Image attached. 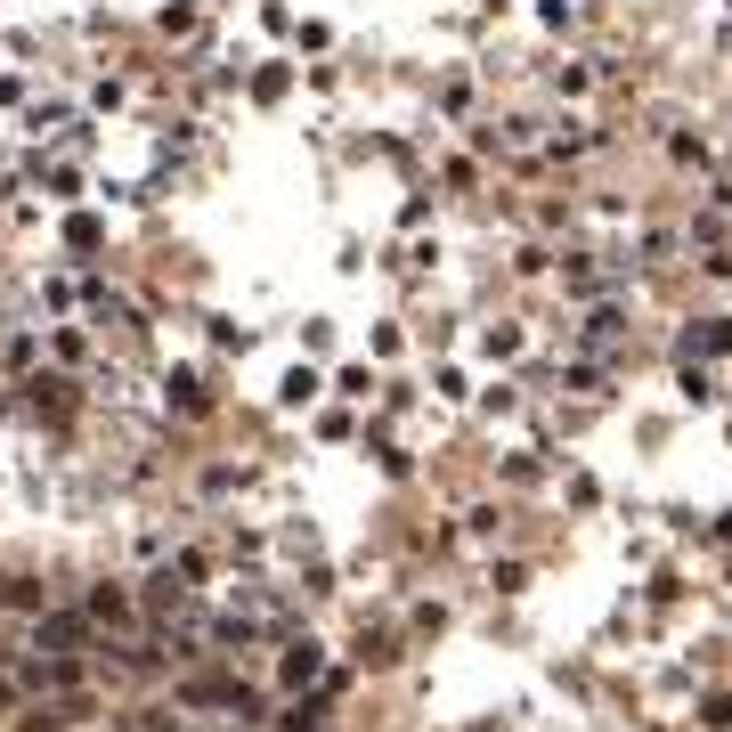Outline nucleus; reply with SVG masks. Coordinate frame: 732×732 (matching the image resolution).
<instances>
[{"mask_svg": "<svg viewBox=\"0 0 732 732\" xmlns=\"http://www.w3.org/2000/svg\"><path fill=\"white\" fill-rule=\"evenodd\" d=\"M82 635H90V610H41V627H33V643L57 651V659L82 651Z\"/></svg>", "mask_w": 732, "mask_h": 732, "instance_id": "obj_1", "label": "nucleus"}, {"mask_svg": "<svg viewBox=\"0 0 732 732\" xmlns=\"http://www.w3.org/2000/svg\"><path fill=\"white\" fill-rule=\"evenodd\" d=\"M318 667H326V659H318V643H293L277 676H285V692H301V684H318Z\"/></svg>", "mask_w": 732, "mask_h": 732, "instance_id": "obj_2", "label": "nucleus"}, {"mask_svg": "<svg viewBox=\"0 0 732 732\" xmlns=\"http://www.w3.org/2000/svg\"><path fill=\"white\" fill-rule=\"evenodd\" d=\"M147 610H188V586H179L171 570H163V578H147Z\"/></svg>", "mask_w": 732, "mask_h": 732, "instance_id": "obj_3", "label": "nucleus"}, {"mask_svg": "<svg viewBox=\"0 0 732 732\" xmlns=\"http://www.w3.org/2000/svg\"><path fill=\"white\" fill-rule=\"evenodd\" d=\"M90 619H106V627H122V619H131V602H122L114 586H98V594H90Z\"/></svg>", "mask_w": 732, "mask_h": 732, "instance_id": "obj_4", "label": "nucleus"}, {"mask_svg": "<svg viewBox=\"0 0 732 732\" xmlns=\"http://www.w3.org/2000/svg\"><path fill=\"white\" fill-rule=\"evenodd\" d=\"M0 602H9V610H41V586L33 578H0Z\"/></svg>", "mask_w": 732, "mask_h": 732, "instance_id": "obj_5", "label": "nucleus"}, {"mask_svg": "<svg viewBox=\"0 0 732 732\" xmlns=\"http://www.w3.org/2000/svg\"><path fill=\"white\" fill-rule=\"evenodd\" d=\"M318 399V375H310V366H293V375H285V407H310Z\"/></svg>", "mask_w": 732, "mask_h": 732, "instance_id": "obj_6", "label": "nucleus"}, {"mask_svg": "<svg viewBox=\"0 0 732 732\" xmlns=\"http://www.w3.org/2000/svg\"><path fill=\"white\" fill-rule=\"evenodd\" d=\"M66 244H74V253H98V220L74 212V220H66Z\"/></svg>", "mask_w": 732, "mask_h": 732, "instance_id": "obj_7", "label": "nucleus"}, {"mask_svg": "<svg viewBox=\"0 0 732 732\" xmlns=\"http://www.w3.org/2000/svg\"><path fill=\"white\" fill-rule=\"evenodd\" d=\"M700 350H732V318H708L700 326Z\"/></svg>", "mask_w": 732, "mask_h": 732, "instance_id": "obj_8", "label": "nucleus"}, {"mask_svg": "<svg viewBox=\"0 0 732 732\" xmlns=\"http://www.w3.org/2000/svg\"><path fill=\"white\" fill-rule=\"evenodd\" d=\"M9 700H17V684H9V676H0V708H9Z\"/></svg>", "mask_w": 732, "mask_h": 732, "instance_id": "obj_9", "label": "nucleus"}]
</instances>
